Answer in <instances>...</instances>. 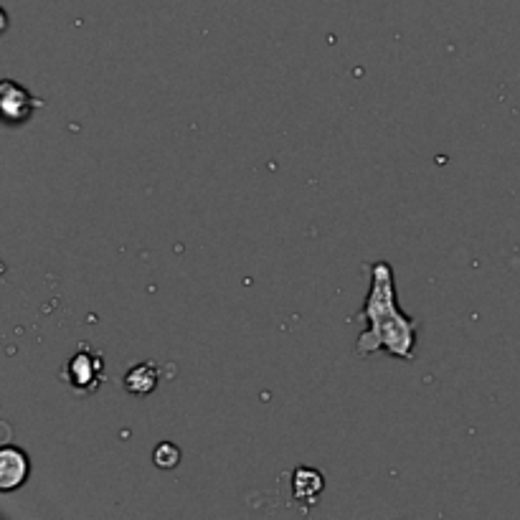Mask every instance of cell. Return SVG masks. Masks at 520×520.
I'll return each mask as SVG.
<instances>
[{
  "instance_id": "cell-1",
  "label": "cell",
  "mask_w": 520,
  "mask_h": 520,
  "mask_svg": "<svg viewBox=\"0 0 520 520\" xmlns=\"http://www.w3.org/2000/svg\"><path fill=\"white\" fill-rule=\"evenodd\" d=\"M358 318L368 320V330H363L356 340L358 356L366 358L386 351L399 361H414L419 325L396 302L394 267L384 259L371 264V290H368Z\"/></svg>"
},
{
  "instance_id": "cell-2",
  "label": "cell",
  "mask_w": 520,
  "mask_h": 520,
  "mask_svg": "<svg viewBox=\"0 0 520 520\" xmlns=\"http://www.w3.org/2000/svg\"><path fill=\"white\" fill-rule=\"evenodd\" d=\"M61 384L77 396H92L97 394L99 386L104 384V358L97 351H92L89 345H82L74 353L66 366L59 373Z\"/></svg>"
},
{
  "instance_id": "cell-3",
  "label": "cell",
  "mask_w": 520,
  "mask_h": 520,
  "mask_svg": "<svg viewBox=\"0 0 520 520\" xmlns=\"http://www.w3.org/2000/svg\"><path fill=\"white\" fill-rule=\"evenodd\" d=\"M44 107V99L33 97L26 87L11 82V79H3L0 84V112H3V120L8 125H23L33 117V112Z\"/></svg>"
},
{
  "instance_id": "cell-4",
  "label": "cell",
  "mask_w": 520,
  "mask_h": 520,
  "mask_svg": "<svg viewBox=\"0 0 520 520\" xmlns=\"http://www.w3.org/2000/svg\"><path fill=\"white\" fill-rule=\"evenodd\" d=\"M31 475V460L23 449L6 444L0 449V493H13L23 488Z\"/></svg>"
},
{
  "instance_id": "cell-5",
  "label": "cell",
  "mask_w": 520,
  "mask_h": 520,
  "mask_svg": "<svg viewBox=\"0 0 520 520\" xmlns=\"http://www.w3.org/2000/svg\"><path fill=\"white\" fill-rule=\"evenodd\" d=\"M325 490L323 472L315 467H297L292 472V498L302 505H315Z\"/></svg>"
},
{
  "instance_id": "cell-6",
  "label": "cell",
  "mask_w": 520,
  "mask_h": 520,
  "mask_svg": "<svg viewBox=\"0 0 520 520\" xmlns=\"http://www.w3.org/2000/svg\"><path fill=\"white\" fill-rule=\"evenodd\" d=\"M158 381H160V371L158 366L150 361L137 363V366H132L130 371L125 373V389L127 394L132 396H150L155 389H158Z\"/></svg>"
},
{
  "instance_id": "cell-7",
  "label": "cell",
  "mask_w": 520,
  "mask_h": 520,
  "mask_svg": "<svg viewBox=\"0 0 520 520\" xmlns=\"http://www.w3.org/2000/svg\"><path fill=\"white\" fill-rule=\"evenodd\" d=\"M153 465L158 470H176L181 465V449L173 442H160L153 452Z\"/></svg>"
}]
</instances>
